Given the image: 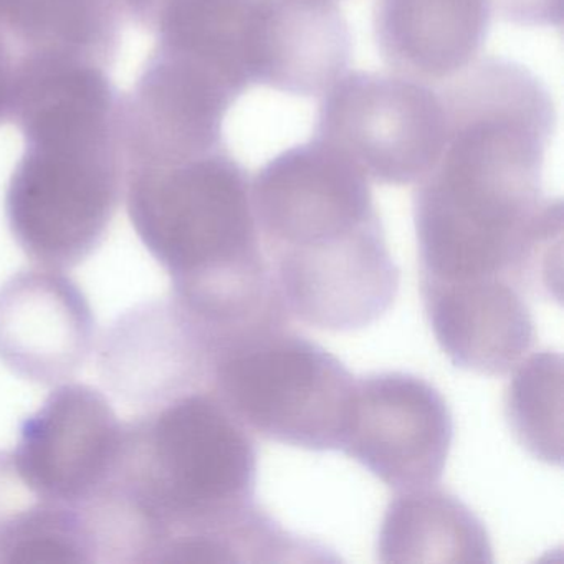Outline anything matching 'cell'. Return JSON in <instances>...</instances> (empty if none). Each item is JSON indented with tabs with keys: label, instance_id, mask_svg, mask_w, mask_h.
<instances>
[{
	"label": "cell",
	"instance_id": "1",
	"mask_svg": "<svg viewBox=\"0 0 564 564\" xmlns=\"http://www.w3.org/2000/svg\"><path fill=\"white\" fill-rule=\"evenodd\" d=\"M441 97L447 140L414 200L421 282L551 289L563 204L541 184L556 130L550 90L514 62L485 58Z\"/></svg>",
	"mask_w": 564,
	"mask_h": 564
},
{
	"label": "cell",
	"instance_id": "2",
	"mask_svg": "<svg viewBox=\"0 0 564 564\" xmlns=\"http://www.w3.org/2000/svg\"><path fill=\"white\" fill-rule=\"evenodd\" d=\"M257 448L210 388L124 424L117 477L95 508L98 557L108 563L316 561L253 501Z\"/></svg>",
	"mask_w": 564,
	"mask_h": 564
},
{
	"label": "cell",
	"instance_id": "3",
	"mask_svg": "<svg viewBox=\"0 0 564 564\" xmlns=\"http://www.w3.org/2000/svg\"><path fill=\"white\" fill-rule=\"evenodd\" d=\"M252 177L226 144L124 161L128 216L173 296L216 343L289 323L253 216Z\"/></svg>",
	"mask_w": 564,
	"mask_h": 564
},
{
	"label": "cell",
	"instance_id": "4",
	"mask_svg": "<svg viewBox=\"0 0 564 564\" xmlns=\"http://www.w3.org/2000/svg\"><path fill=\"white\" fill-rule=\"evenodd\" d=\"M12 121L25 148L6 193L9 229L39 265H78L123 197L121 97L100 65L48 62L22 80Z\"/></svg>",
	"mask_w": 564,
	"mask_h": 564
},
{
	"label": "cell",
	"instance_id": "5",
	"mask_svg": "<svg viewBox=\"0 0 564 564\" xmlns=\"http://www.w3.org/2000/svg\"><path fill=\"white\" fill-rule=\"evenodd\" d=\"M250 191L263 253L280 275H333L386 243L371 181L322 141L270 160Z\"/></svg>",
	"mask_w": 564,
	"mask_h": 564
},
{
	"label": "cell",
	"instance_id": "6",
	"mask_svg": "<svg viewBox=\"0 0 564 564\" xmlns=\"http://www.w3.org/2000/svg\"><path fill=\"white\" fill-rule=\"evenodd\" d=\"M355 381L332 352L276 326L220 345L209 388L267 441L333 451L341 444Z\"/></svg>",
	"mask_w": 564,
	"mask_h": 564
},
{
	"label": "cell",
	"instance_id": "7",
	"mask_svg": "<svg viewBox=\"0 0 564 564\" xmlns=\"http://www.w3.org/2000/svg\"><path fill=\"white\" fill-rule=\"evenodd\" d=\"M313 140L345 156L369 181L417 184L444 151V101L429 85L399 75L345 74L323 95Z\"/></svg>",
	"mask_w": 564,
	"mask_h": 564
},
{
	"label": "cell",
	"instance_id": "8",
	"mask_svg": "<svg viewBox=\"0 0 564 564\" xmlns=\"http://www.w3.org/2000/svg\"><path fill=\"white\" fill-rule=\"evenodd\" d=\"M452 415L424 379L382 372L356 379L339 451L394 491L432 487L451 452Z\"/></svg>",
	"mask_w": 564,
	"mask_h": 564
},
{
	"label": "cell",
	"instance_id": "9",
	"mask_svg": "<svg viewBox=\"0 0 564 564\" xmlns=\"http://www.w3.org/2000/svg\"><path fill=\"white\" fill-rule=\"evenodd\" d=\"M124 424L87 384H62L25 421L11 454L15 470L44 497L90 511L117 477Z\"/></svg>",
	"mask_w": 564,
	"mask_h": 564
},
{
	"label": "cell",
	"instance_id": "10",
	"mask_svg": "<svg viewBox=\"0 0 564 564\" xmlns=\"http://www.w3.org/2000/svg\"><path fill=\"white\" fill-rule=\"evenodd\" d=\"M98 352L107 388L141 412L209 388L213 341L173 295L120 316Z\"/></svg>",
	"mask_w": 564,
	"mask_h": 564
},
{
	"label": "cell",
	"instance_id": "11",
	"mask_svg": "<svg viewBox=\"0 0 564 564\" xmlns=\"http://www.w3.org/2000/svg\"><path fill=\"white\" fill-rule=\"evenodd\" d=\"M94 310L61 269L22 270L0 286V362L25 381L62 384L87 362Z\"/></svg>",
	"mask_w": 564,
	"mask_h": 564
},
{
	"label": "cell",
	"instance_id": "12",
	"mask_svg": "<svg viewBox=\"0 0 564 564\" xmlns=\"http://www.w3.org/2000/svg\"><path fill=\"white\" fill-rule=\"evenodd\" d=\"M421 293L435 341L458 368L505 376L530 355L536 329L514 283L421 282Z\"/></svg>",
	"mask_w": 564,
	"mask_h": 564
},
{
	"label": "cell",
	"instance_id": "13",
	"mask_svg": "<svg viewBox=\"0 0 564 564\" xmlns=\"http://www.w3.org/2000/svg\"><path fill=\"white\" fill-rule=\"evenodd\" d=\"M490 21V0H378L372 25L389 70L431 85L477 62Z\"/></svg>",
	"mask_w": 564,
	"mask_h": 564
},
{
	"label": "cell",
	"instance_id": "14",
	"mask_svg": "<svg viewBox=\"0 0 564 564\" xmlns=\"http://www.w3.org/2000/svg\"><path fill=\"white\" fill-rule=\"evenodd\" d=\"M257 85L325 95L351 58V32L335 0H265Z\"/></svg>",
	"mask_w": 564,
	"mask_h": 564
},
{
	"label": "cell",
	"instance_id": "15",
	"mask_svg": "<svg viewBox=\"0 0 564 564\" xmlns=\"http://www.w3.org/2000/svg\"><path fill=\"white\" fill-rule=\"evenodd\" d=\"M265 0H161L156 48L193 62L237 94L257 85Z\"/></svg>",
	"mask_w": 564,
	"mask_h": 564
},
{
	"label": "cell",
	"instance_id": "16",
	"mask_svg": "<svg viewBox=\"0 0 564 564\" xmlns=\"http://www.w3.org/2000/svg\"><path fill=\"white\" fill-rule=\"evenodd\" d=\"M381 563H494L484 523L454 495L435 487L395 491L382 518Z\"/></svg>",
	"mask_w": 564,
	"mask_h": 564
},
{
	"label": "cell",
	"instance_id": "17",
	"mask_svg": "<svg viewBox=\"0 0 564 564\" xmlns=\"http://www.w3.org/2000/svg\"><path fill=\"white\" fill-rule=\"evenodd\" d=\"M110 0H0V34L31 70L44 62L107 67L120 44Z\"/></svg>",
	"mask_w": 564,
	"mask_h": 564
},
{
	"label": "cell",
	"instance_id": "18",
	"mask_svg": "<svg viewBox=\"0 0 564 564\" xmlns=\"http://www.w3.org/2000/svg\"><path fill=\"white\" fill-rule=\"evenodd\" d=\"M97 563L94 531L84 511L31 487L0 451V564Z\"/></svg>",
	"mask_w": 564,
	"mask_h": 564
},
{
	"label": "cell",
	"instance_id": "19",
	"mask_svg": "<svg viewBox=\"0 0 564 564\" xmlns=\"http://www.w3.org/2000/svg\"><path fill=\"white\" fill-rule=\"evenodd\" d=\"M505 414L517 441L538 460L563 462V358L541 351L513 369Z\"/></svg>",
	"mask_w": 564,
	"mask_h": 564
},
{
	"label": "cell",
	"instance_id": "20",
	"mask_svg": "<svg viewBox=\"0 0 564 564\" xmlns=\"http://www.w3.org/2000/svg\"><path fill=\"white\" fill-rule=\"evenodd\" d=\"M491 11L521 28H561L563 0H490Z\"/></svg>",
	"mask_w": 564,
	"mask_h": 564
},
{
	"label": "cell",
	"instance_id": "21",
	"mask_svg": "<svg viewBox=\"0 0 564 564\" xmlns=\"http://www.w3.org/2000/svg\"><path fill=\"white\" fill-rule=\"evenodd\" d=\"M24 75V62L12 45L0 35V124L12 120L15 97Z\"/></svg>",
	"mask_w": 564,
	"mask_h": 564
}]
</instances>
